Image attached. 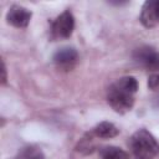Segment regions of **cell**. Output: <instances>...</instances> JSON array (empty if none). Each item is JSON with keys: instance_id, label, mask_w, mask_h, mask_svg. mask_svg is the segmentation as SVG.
<instances>
[{"instance_id": "obj_1", "label": "cell", "mask_w": 159, "mask_h": 159, "mask_svg": "<svg viewBox=\"0 0 159 159\" xmlns=\"http://www.w3.org/2000/svg\"><path fill=\"white\" fill-rule=\"evenodd\" d=\"M138 82L132 76H125L112 83L107 92V101L117 113H125L134 104Z\"/></svg>"}, {"instance_id": "obj_2", "label": "cell", "mask_w": 159, "mask_h": 159, "mask_svg": "<svg viewBox=\"0 0 159 159\" xmlns=\"http://www.w3.org/2000/svg\"><path fill=\"white\" fill-rule=\"evenodd\" d=\"M130 148L137 159H153L159 154V143L147 129H139L132 135Z\"/></svg>"}, {"instance_id": "obj_3", "label": "cell", "mask_w": 159, "mask_h": 159, "mask_svg": "<svg viewBox=\"0 0 159 159\" xmlns=\"http://www.w3.org/2000/svg\"><path fill=\"white\" fill-rule=\"evenodd\" d=\"M73 27H75V17L70 10H65L52 22L51 36L55 40L68 39L72 35Z\"/></svg>"}, {"instance_id": "obj_4", "label": "cell", "mask_w": 159, "mask_h": 159, "mask_svg": "<svg viewBox=\"0 0 159 159\" xmlns=\"http://www.w3.org/2000/svg\"><path fill=\"white\" fill-rule=\"evenodd\" d=\"M133 57L138 65L144 67L148 71L158 72L159 71V51L153 47L143 46L134 51Z\"/></svg>"}, {"instance_id": "obj_5", "label": "cell", "mask_w": 159, "mask_h": 159, "mask_svg": "<svg viewBox=\"0 0 159 159\" xmlns=\"http://www.w3.org/2000/svg\"><path fill=\"white\" fill-rule=\"evenodd\" d=\"M78 61V53L73 47H62L53 55V63L58 70L71 71Z\"/></svg>"}, {"instance_id": "obj_6", "label": "cell", "mask_w": 159, "mask_h": 159, "mask_svg": "<svg viewBox=\"0 0 159 159\" xmlns=\"http://www.w3.org/2000/svg\"><path fill=\"white\" fill-rule=\"evenodd\" d=\"M145 27H154L159 24V0H148L144 2L139 17Z\"/></svg>"}, {"instance_id": "obj_7", "label": "cell", "mask_w": 159, "mask_h": 159, "mask_svg": "<svg viewBox=\"0 0 159 159\" xmlns=\"http://www.w3.org/2000/svg\"><path fill=\"white\" fill-rule=\"evenodd\" d=\"M31 11L20 5H12L6 15V20L15 27H26L31 20Z\"/></svg>"}, {"instance_id": "obj_8", "label": "cell", "mask_w": 159, "mask_h": 159, "mask_svg": "<svg viewBox=\"0 0 159 159\" xmlns=\"http://www.w3.org/2000/svg\"><path fill=\"white\" fill-rule=\"evenodd\" d=\"M93 135L97 138H102V139H109V138H114L118 135L119 129L111 122H101L98 123L93 130H92Z\"/></svg>"}, {"instance_id": "obj_9", "label": "cell", "mask_w": 159, "mask_h": 159, "mask_svg": "<svg viewBox=\"0 0 159 159\" xmlns=\"http://www.w3.org/2000/svg\"><path fill=\"white\" fill-rule=\"evenodd\" d=\"M99 155H101V159H129L127 152L113 145L102 148L99 152Z\"/></svg>"}, {"instance_id": "obj_10", "label": "cell", "mask_w": 159, "mask_h": 159, "mask_svg": "<svg viewBox=\"0 0 159 159\" xmlns=\"http://www.w3.org/2000/svg\"><path fill=\"white\" fill-rule=\"evenodd\" d=\"M15 159H45V155L41 148L36 145H27L17 153Z\"/></svg>"}, {"instance_id": "obj_11", "label": "cell", "mask_w": 159, "mask_h": 159, "mask_svg": "<svg viewBox=\"0 0 159 159\" xmlns=\"http://www.w3.org/2000/svg\"><path fill=\"white\" fill-rule=\"evenodd\" d=\"M148 87L150 89H159V71L154 72L148 78Z\"/></svg>"}, {"instance_id": "obj_12", "label": "cell", "mask_w": 159, "mask_h": 159, "mask_svg": "<svg viewBox=\"0 0 159 159\" xmlns=\"http://www.w3.org/2000/svg\"><path fill=\"white\" fill-rule=\"evenodd\" d=\"M2 67H1V72H2V77H1V82L2 83H5L6 82V67H5V63H4V61H2V65H1Z\"/></svg>"}]
</instances>
